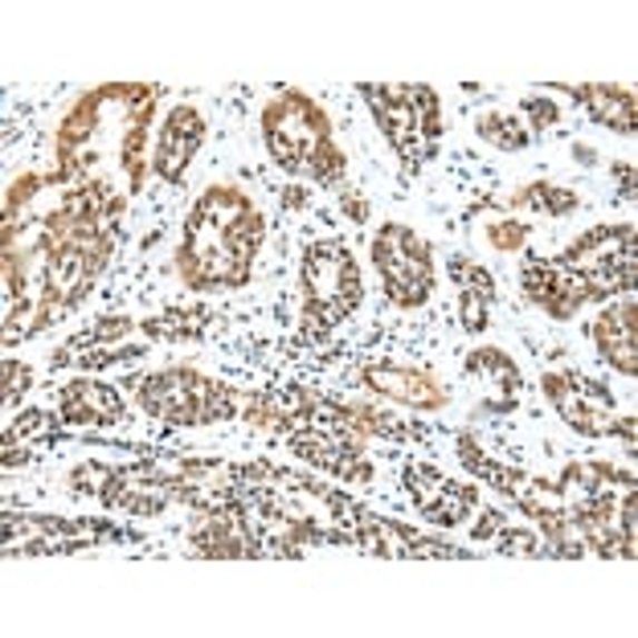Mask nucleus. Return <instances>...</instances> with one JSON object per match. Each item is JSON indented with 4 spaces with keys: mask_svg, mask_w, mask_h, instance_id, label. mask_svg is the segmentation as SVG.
I'll return each instance as SVG.
<instances>
[{
    "mask_svg": "<svg viewBox=\"0 0 638 638\" xmlns=\"http://www.w3.org/2000/svg\"><path fill=\"white\" fill-rule=\"evenodd\" d=\"M369 393L385 401H397L405 410H418V413H439L446 410V385H442L439 376L430 373V369H405V364H364L361 373H356Z\"/></svg>",
    "mask_w": 638,
    "mask_h": 638,
    "instance_id": "1",
    "label": "nucleus"
},
{
    "mask_svg": "<svg viewBox=\"0 0 638 638\" xmlns=\"http://www.w3.org/2000/svg\"><path fill=\"white\" fill-rule=\"evenodd\" d=\"M205 144V115L188 102H176L173 111L164 115L160 136H156V151H151V173L168 180V185H180L188 173L193 156Z\"/></svg>",
    "mask_w": 638,
    "mask_h": 638,
    "instance_id": "2",
    "label": "nucleus"
},
{
    "mask_svg": "<svg viewBox=\"0 0 638 638\" xmlns=\"http://www.w3.org/2000/svg\"><path fill=\"white\" fill-rule=\"evenodd\" d=\"M589 340L598 344L601 361L614 364V373L635 376L638 373V303L635 291L610 300L598 312V320L586 327Z\"/></svg>",
    "mask_w": 638,
    "mask_h": 638,
    "instance_id": "3",
    "label": "nucleus"
},
{
    "mask_svg": "<svg viewBox=\"0 0 638 638\" xmlns=\"http://www.w3.org/2000/svg\"><path fill=\"white\" fill-rule=\"evenodd\" d=\"M540 389H544L549 405L557 410V418H561L573 434H581V439H606V434H610L614 413L586 410V401L577 393V373H544L540 376Z\"/></svg>",
    "mask_w": 638,
    "mask_h": 638,
    "instance_id": "4",
    "label": "nucleus"
},
{
    "mask_svg": "<svg viewBox=\"0 0 638 638\" xmlns=\"http://www.w3.org/2000/svg\"><path fill=\"white\" fill-rule=\"evenodd\" d=\"M569 99L581 102L589 119L606 131L618 136H635V95L614 82H586V87H569Z\"/></svg>",
    "mask_w": 638,
    "mask_h": 638,
    "instance_id": "5",
    "label": "nucleus"
},
{
    "mask_svg": "<svg viewBox=\"0 0 638 638\" xmlns=\"http://www.w3.org/2000/svg\"><path fill=\"white\" fill-rule=\"evenodd\" d=\"M508 213H540V217H569L581 209V197L573 188L549 185V180H532V185L516 188L512 197H503Z\"/></svg>",
    "mask_w": 638,
    "mask_h": 638,
    "instance_id": "6",
    "label": "nucleus"
},
{
    "mask_svg": "<svg viewBox=\"0 0 638 638\" xmlns=\"http://www.w3.org/2000/svg\"><path fill=\"white\" fill-rule=\"evenodd\" d=\"M463 364H467V373H471V376H483V381H488L500 397H520L524 376H520V364H516L503 349H491V344H483V349H471Z\"/></svg>",
    "mask_w": 638,
    "mask_h": 638,
    "instance_id": "7",
    "label": "nucleus"
},
{
    "mask_svg": "<svg viewBox=\"0 0 638 638\" xmlns=\"http://www.w3.org/2000/svg\"><path fill=\"white\" fill-rule=\"evenodd\" d=\"M102 115H107V102H102V90H87V95H78L75 107L62 115V124H58V148L62 151H82L95 131H99Z\"/></svg>",
    "mask_w": 638,
    "mask_h": 638,
    "instance_id": "8",
    "label": "nucleus"
},
{
    "mask_svg": "<svg viewBox=\"0 0 638 638\" xmlns=\"http://www.w3.org/2000/svg\"><path fill=\"white\" fill-rule=\"evenodd\" d=\"M213 315L209 312H185V307H168L164 315H151L139 324V332L148 340H164V344H188V340H200L205 327H209Z\"/></svg>",
    "mask_w": 638,
    "mask_h": 638,
    "instance_id": "9",
    "label": "nucleus"
},
{
    "mask_svg": "<svg viewBox=\"0 0 638 638\" xmlns=\"http://www.w3.org/2000/svg\"><path fill=\"white\" fill-rule=\"evenodd\" d=\"M475 508H479V488H475V483H451V479H446L442 495L425 508L422 520H430V524H439V528H459L467 516L475 512Z\"/></svg>",
    "mask_w": 638,
    "mask_h": 638,
    "instance_id": "10",
    "label": "nucleus"
},
{
    "mask_svg": "<svg viewBox=\"0 0 638 638\" xmlns=\"http://www.w3.org/2000/svg\"><path fill=\"white\" fill-rule=\"evenodd\" d=\"M349 422L361 425L369 439H385V442H410L413 430L401 422L397 413L385 410V405H373V401H349Z\"/></svg>",
    "mask_w": 638,
    "mask_h": 638,
    "instance_id": "11",
    "label": "nucleus"
},
{
    "mask_svg": "<svg viewBox=\"0 0 638 638\" xmlns=\"http://www.w3.org/2000/svg\"><path fill=\"white\" fill-rule=\"evenodd\" d=\"M475 136L483 139V144H491V148L500 151H524L528 144H532V136H528L524 119L516 111H488L475 119Z\"/></svg>",
    "mask_w": 638,
    "mask_h": 638,
    "instance_id": "12",
    "label": "nucleus"
},
{
    "mask_svg": "<svg viewBox=\"0 0 638 638\" xmlns=\"http://www.w3.org/2000/svg\"><path fill=\"white\" fill-rule=\"evenodd\" d=\"M516 500V512L528 516V520H544L552 512H565V491L557 479H544V475H528V483L512 495Z\"/></svg>",
    "mask_w": 638,
    "mask_h": 638,
    "instance_id": "13",
    "label": "nucleus"
},
{
    "mask_svg": "<svg viewBox=\"0 0 638 638\" xmlns=\"http://www.w3.org/2000/svg\"><path fill=\"white\" fill-rule=\"evenodd\" d=\"M376 238L389 242V246L410 266H418V271H434V246H430V238H422L418 229L401 226V222H385V226L376 229Z\"/></svg>",
    "mask_w": 638,
    "mask_h": 638,
    "instance_id": "14",
    "label": "nucleus"
},
{
    "mask_svg": "<svg viewBox=\"0 0 638 638\" xmlns=\"http://www.w3.org/2000/svg\"><path fill=\"white\" fill-rule=\"evenodd\" d=\"M307 180H315L320 188H336L349 176V156L332 144V139H315L307 148Z\"/></svg>",
    "mask_w": 638,
    "mask_h": 638,
    "instance_id": "15",
    "label": "nucleus"
},
{
    "mask_svg": "<svg viewBox=\"0 0 638 638\" xmlns=\"http://www.w3.org/2000/svg\"><path fill=\"white\" fill-rule=\"evenodd\" d=\"M197 200L205 205V209H209L213 226H217V229H226L229 222H238L242 213H251V209H254V200L246 197V193H242L238 185H209Z\"/></svg>",
    "mask_w": 638,
    "mask_h": 638,
    "instance_id": "16",
    "label": "nucleus"
},
{
    "mask_svg": "<svg viewBox=\"0 0 638 638\" xmlns=\"http://www.w3.org/2000/svg\"><path fill=\"white\" fill-rule=\"evenodd\" d=\"M446 275H451V283L459 291H467V295H479V300L495 303V275H491L488 266L475 263V258H467V254H451V263H446Z\"/></svg>",
    "mask_w": 638,
    "mask_h": 638,
    "instance_id": "17",
    "label": "nucleus"
},
{
    "mask_svg": "<svg viewBox=\"0 0 638 638\" xmlns=\"http://www.w3.org/2000/svg\"><path fill=\"white\" fill-rule=\"evenodd\" d=\"M401 483H405V495H410L413 508H418V516H422L425 508L442 495V488H446V475H442L439 467H430V463H405V471H401Z\"/></svg>",
    "mask_w": 638,
    "mask_h": 638,
    "instance_id": "18",
    "label": "nucleus"
},
{
    "mask_svg": "<svg viewBox=\"0 0 638 638\" xmlns=\"http://www.w3.org/2000/svg\"><path fill=\"white\" fill-rule=\"evenodd\" d=\"M471 479H479V483H488L491 491H500V495H508L512 500L516 491L528 483V471L520 463H500V459H491V454H483L471 471H467Z\"/></svg>",
    "mask_w": 638,
    "mask_h": 638,
    "instance_id": "19",
    "label": "nucleus"
},
{
    "mask_svg": "<svg viewBox=\"0 0 638 638\" xmlns=\"http://www.w3.org/2000/svg\"><path fill=\"white\" fill-rule=\"evenodd\" d=\"M131 332H139L136 320H127V315H102L82 336L70 340V349H82V344H87V349H115V344H124Z\"/></svg>",
    "mask_w": 638,
    "mask_h": 638,
    "instance_id": "20",
    "label": "nucleus"
},
{
    "mask_svg": "<svg viewBox=\"0 0 638 638\" xmlns=\"http://www.w3.org/2000/svg\"><path fill=\"white\" fill-rule=\"evenodd\" d=\"M70 389H75L78 397H87L90 405L107 418V422H124V418H127L124 393H119L115 385H102V381H95V376L82 373V376H75V381H70Z\"/></svg>",
    "mask_w": 638,
    "mask_h": 638,
    "instance_id": "21",
    "label": "nucleus"
},
{
    "mask_svg": "<svg viewBox=\"0 0 638 638\" xmlns=\"http://www.w3.org/2000/svg\"><path fill=\"white\" fill-rule=\"evenodd\" d=\"M483 238L495 254H520L532 238V222H520V217H500V222H488Z\"/></svg>",
    "mask_w": 638,
    "mask_h": 638,
    "instance_id": "22",
    "label": "nucleus"
},
{
    "mask_svg": "<svg viewBox=\"0 0 638 638\" xmlns=\"http://www.w3.org/2000/svg\"><path fill=\"white\" fill-rule=\"evenodd\" d=\"M29 389H33V369L26 361H17V356H9V361L0 364V405L13 410Z\"/></svg>",
    "mask_w": 638,
    "mask_h": 638,
    "instance_id": "23",
    "label": "nucleus"
},
{
    "mask_svg": "<svg viewBox=\"0 0 638 638\" xmlns=\"http://www.w3.org/2000/svg\"><path fill=\"white\" fill-rule=\"evenodd\" d=\"M495 549H500L503 557H549V549L540 544L537 532L524 524H503L500 532H495Z\"/></svg>",
    "mask_w": 638,
    "mask_h": 638,
    "instance_id": "24",
    "label": "nucleus"
},
{
    "mask_svg": "<svg viewBox=\"0 0 638 638\" xmlns=\"http://www.w3.org/2000/svg\"><path fill=\"white\" fill-rule=\"evenodd\" d=\"M520 119H524L528 136L537 139V136H544L549 127L561 124V107H557L549 95H528V99L520 102Z\"/></svg>",
    "mask_w": 638,
    "mask_h": 638,
    "instance_id": "25",
    "label": "nucleus"
},
{
    "mask_svg": "<svg viewBox=\"0 0 638 638\" xmlns=\"http://www.w3.org/2000/svg\"><path fill=\"white\" fill-rule=\"evenodd\" d=\"M41 185H50L41 173H26V176H17L13 185H9V197H4V222H17L21 217V209H26L29 200L38 197Z\"/></svg>",
    "mask_w": 638,
    "mask_h": 638,
    "instance_id": "26",
    "label": "nucleus"
},
{
    "mask_svg": "<svg viewBox=\"0 0 638 638\" xmlns=\"http://www.w3.org/2000/svg\"><path fill=\"white\" fill-rule=\"evenodd\" d=\"M459 324H463L467 336H483V332L491 327V303L479 300V295L459 291Z\"/></svg>",
    "mask_w": 638,
    "mask_h": 638,
    "instance_id": "27",
    "label": "nucleus"
},
{
    "mask_svg": "<svg viewBox=\"0 0 638 638\" xmlns=\"http://www.w3.org/2000/svg\"><path fill=\"white\" fill-rule=\"evenodd\" d=\"M111 475H115V467H107V463H82V467L70 471V491H75V495H95V500H99V491L107 488V479Z\"/></svg>",
    "mask_w": 638,
    "mask_h": 638,
    "instance_id": "28",
    "label": "nucleus"
},
{
    "mask_svg": "<svg viewBox=\"0 0 638 638\" xmlns=\"http://www.w3.org/2000/svg\"><path fill=\"white\" fill-rule=\"evenodd\" d=\"M577 393H581V401H586V410L593 413H614V393L601 381H593V376H581L577 373Z\"/></svg>",
    "mask_w": 638,
    "mask_h": 638,
    "instance_id": "29",
    "label": "nucleus"
},
{
    "mask_svg": "<svg viewBox=\"0 0 638 638\" xmlns=\"http://www.w3.org/2000/svg\"><path fill=\"white\" fill-rule=\"evenodd\" d=\"M503 524H508V516H503L500 508H483L479 520L471 524V540H479V544H483V540H495V532H500Z\"/></svg>",
    "mask_w": 638,
    "mask_h": 638,
    "instance_id": "30",
    "label": "nucleus"
},
{
    "mask_svg": "<svg viewBox=\"0 0 638 638\" xmlns=\"http://www.w3.org/2000/svg\"><path fill=\"white\" fill-rule=\"evenodd\" d=\"M340 209H344V217H349L352 226H364V222L373 217V205H369V197H364V193H356V188H352V193H340Z\"/></svg>",
    "mask_w": 638,
    "mask_h": 638,
    "instance_id": "31",
    "label": "nucleus"
},
{
    "mask_svg": "<svg viewBox=\"0 0 638 638\" xmlns=\"http://www.w3.org/2000/svg\"><path fill=\"white\" fill-rule=\"evenodd\" d=\"M610 180L618 185V193H622L626 200H635V164H630V160H614L610 164Z\"/></svg>",
    "mask_w": 638,
    "mask_h": 638,
    "instance_id": "32",
    "label": "nucleus"
},
{
    "mask_svg": "<svg viewBox=\"0 0 638 638\" xmlns=\"http://www.w3.org/2000/svg\"><path fill=\"white\" fill-rule=\"evenodd\" d=\"M606 439H618L626 454H635V418H614V425H610V434H606Z\"/></svg>",
    "mask_w": 638,
    "mask_h": 638,
    "instance_id": "33",
    "label": "nucleus"
},
{
    "mask_svg": "<svg viewBox=\"0 0 638 638\" xmlns=\"http://www.w3.org/2000/svg\"><path fill=\"white\" fill-rule=\"evenodd\" d=\"M307 197H312V193L295 185V188H287V193H283L278 200H283V209H287V213H300V209H307Z\"/></svg>",
    "mask_w": 638,
    "mask_h": 638,
    "instance_id": "34",
    "label": "nucleus"
},
{
    "mask_svg": "<svg viewBox=\"0 0 638 638\" xmlns=\"http://www.w3.org/2000/svg\"><path fill=\"white\" fill-rule=\"evenodd\" d=\"M573 160L581 164V168H593V164H598V151L589 148V144H581V139H577V144H573Z\"/></svg>",
    "mask_w": 638,
    "mask_h": 638,
    "instance_id": "35",
    "label": "nucleus"
}]
</instances>
